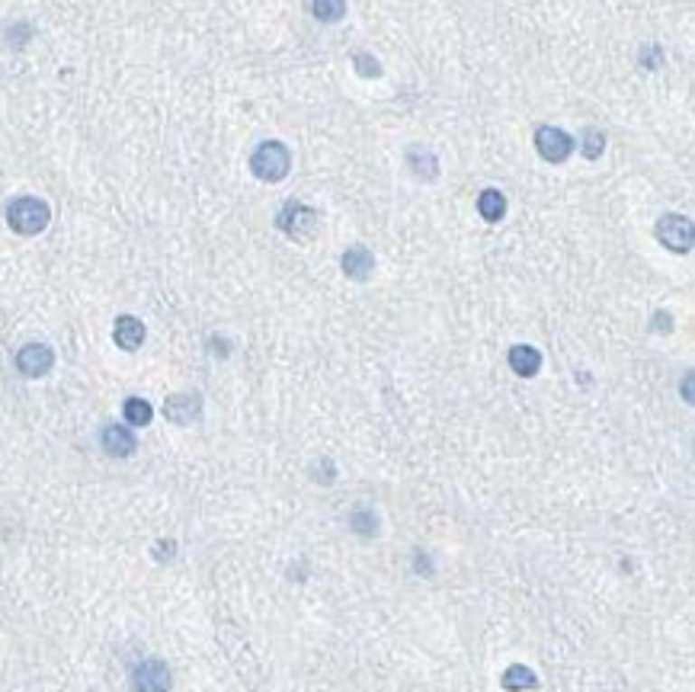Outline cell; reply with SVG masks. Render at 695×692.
<instances>
[{
  "mask_svg": "<svg viewBox=\"0 0 695 692\" xmlns=\"http://www.w3.org/2000/svg\"><path fill=\"white\" fill-rule=\"evenodd\" d=\"M52 221V209L45 199H35V196H20L7 205V225L10 231L23 234V238H35V234H42Z\"/></svg>",
  "mask_w": 695,
  "mask_h": 692,
  "instance_id": "obj_1",
  "label": "cell"
},
{
  "mask_svg": "<svg viewBox=\"0 0 695 692\" xmlns=\"http://www.w3.org/2000/svg\"><path fill=\"white\" fill-rule=\"evenodd\" d=\"M250 170L253 177L263 180V183H279L292 170V154L282 142H263L250 154Z\"/></svg>",
  "mask_w": 695,
  "mask_h": 692,
  "instance_id": "obj_2",
  "label": "cell"
},
{
  "mask_svg": "<svg viewBox=\"0 0 695 692\" xmlns=\"http://www.w3.org/2000/svg\"><path fill=\"white\" fill-rule=\"evenodd\" d=\"M276 225H279V231H286L292 240H311L317 231V225H321V215L305 202H288L279 212V219H276Z\"/></svg>",
  "mask_w": 695,
  "mask_h": 692,
  "instance_id": "obj_3",
  "label": "cell"
},
{
  "mask_svg": "<svg viewBox=\"0 0 695 692\" xmlns=\"http://www.w3.org/2000/svg\"><path fill=\"white\" fill-rule=\"evenodd\" d=\"M653 234L673 254H689L692 250V221L686 215H663L657 221V228H653Z\"/></svg>",
  "mask_w": 695,
  "mask_h": 692,
  "instance_id": "obj_4",
  "label": "cell"
},
{
  "mask_svg": "<svg viewBox=\"0 0 695 692\" xmlns=\"http://www.w3.org/2000/svg\"><path fill=\"white\" fill-rule=\"evenodd\" d=\"M174 677H170V667L164 660H141L132 670V692H170Z\"/></svg>",
  "mask_w": 695,
  "mask_h": 692,
  "instance_id": "obj_5",
  "label": "cell"
},
{
  "mask_svg": "<svg viewBox=\"0 0 695 692\" xmlns=\"http://www.w3.org/2000/svg\"><path fill=\"white\" fill-rule=\"evenodd\" d=\"M55 366V350L49 343H26L16 353V372L26 379H42Z\"/></svg>",
  "mask_w": 695,
  "mask_h": 692,
  "instance_id": "obj_6",
  "label": "cell"
},
{
  "mask_svg": "<svg viewBox=\"0 0 695 692\" xmlns=\"http://www.w3.org/2000/svg\"><path fill=\"white\" fill-rule=\"evenodd\" d=\"M535 148H539V154L545 157V161L561 164V161H568L570 151H574V138H570L564 128L541 126L539 132H535Z\"/></svg>",
  "mask_w": 695,
  "mask_h": 692,
  "instance_id": "obj_7",
  "label": "cell"
},
{
  "mask_svg": "<svg viewBox=\"0 0 695 692\" xmlns=\"http://www.w3.org/2000/svg\"><path fill=\"white\" fill-rule=\"evenodd\" d=\"M199 414H202V397L196 391H180V395H170L164 401V417L176 426L193 424V420H199Z\"/></svg>",
  "mask_w": 695,
  "mask_h": 692,
  "instance_id": "obj_8",
  "label": "cell"
},
{
  "mask_svg": "<svg viewBox=\"0 0 695 692\" xmlns=\"http://www.w3.org/2000/svg\"><path fill=\"white\" fill-rule=\"evenodd\" d=\"M99 445H103V453L109 455V459H128V455H135V449H138V439H135V433L128 430V426L109 424L99 433Z\"/></svg>",
  "mask_w": 695,
  "mask_h": 692,
  "instance_id": "obj_9",
  "label": "cell"
},
{
  "mask_svg": "<svg viewBox=\"0 0 695 692\" xmlns=\"http://www.w3.org/2000/svg\"><path fill=\"white\" fill-rule=\"evenodd\" d=\"M145 337H148V331H145V324H141L135 314H119L113 324V340L119 350H126V353H135V350H141V343H145Z\"/></svg>",
  "mask_w": 695,
  "mask_h": 692,
  "instance_id": "obj_10",
  "label": "cell"
},
{
  "mask_svg": "<svg viewBox=\"0 0 695 692\" xmlns=\"http://www.w3.org/2000/svg\"><path fill=\"white\" fill-rule=\"evenodd\" d=\"M372 269H375V257H372V250H365V248H350L343 254V273L350 276L352 283H365L369 276H372Z\"/></svg>",
  "mask_w": 695,
  "mask_h": 692,
  "instance_id": "obj_11",
  "label": "cell"
},
{
  "mask_svg": "<svg viewBox=\"0 0 695 692\" xmlns=\"http://www.w3.org/2000/svg\"><path fill=\"white\" fill-rule=\"evenodd\" d=\"M510 369H513L516 375H522V379H532L541 369V353L535 346H526V343L513 346V350H510Z\"/></svg>",
  "mask_w": 695,
  "mask_h": 692,
  "instance_id": "obj_12",
  "label": "cell"
},
{
  "mask_svg": "<svg viewBox=\"0 0 695 692\" xmlns=\"http://www.w3.org/2000/svg\"><path fill=\"white\" fill-rule=\"evenodd\" d=\"M500 686H503L506 692H526V689H539V677H535L529 667L522 664H513L510 670L500 677Z\"/></svg>",
  "mask_w": 695,
  "mask_h": 692,
  "instance_id": "obj_13",
  "label": "cell"
},
{
  "mask_svg": "<svg viewBox=\"0 0 695 692\" xmlns=\"http://www.w3.org/2000/svg\"><path fill=\"white\" fill-rule=\"evenodd\" d=\"M478 212H481V219L484 221H500L506 215V196L500 190H484L478 196Z\"/></svg>",
  "mask_w": 695,
  "mask_h": 692,
  "instance_id": "obj_14",
  "label": "cell"
},
{
  "mask_svg": "<svg viewBox=\"0 0 695 692\" xmlns=\"http://www.w3.org/2000/svg\"><path fill=\"white\" fill-rule=\"evenodd\" d=\"M122 414H126V420L132 426H148L151 420H155V407H151L145 397H128V401L122 404Z\"/></svg>",
  "mask_w": 695,
  "mask_h": 692,
  "instance_id": "obj_15",
  "label": "cell"
},
{
  "mask_svg": "<svg viewBox=\"0 0 695 692\" xmlns=\"http://www.w3.org/2000/svg\"><path fill=\"white\" fill-rule=\"evenodd\" d=\"M311 10L321 23H337L346 14V0H315Z\"/></svg>",
  "mask_w": 695,
  "mask_h": 692,
  "instance_id": "obj_16",
  "label": "cell"
},
{
  "mask_svg": "<svg viewBox=\"0 0 695 692\" xmlns=\"http://www.w3.org/2000/svg\"><path fill=\"white\" fill-rule=\"evenodd\" d=\"M580 148H583V157H590V161H596V157L603 154V148H606V135L599 132V128H587V132H583Z\"/></svg>",
  "mask_w": 695,
  "mask_h": 692,
  "instance_id": "obj_17",
  "label": "cell"
},
{
  "mask_svg": "<svg viewBox=\"0 0 695 692\" xmlns=\"http://www.w3.org/2000/svg\"><path fill=\"white\" fill-rule=\"evenodd\" d=\"M350 529L356 532V536H362V538H372L375 529H379V523H375V513H356L350 519Z\"/></svg>",
  "mask_w": 695,
  "mask_h": 692,
  "instance_id": "obj_18",
  "label": "cell"
},
{
  "mask_svg": "<svg viewBox=\"0 0 695 692\" xmlns=\"http://www.w3.org/2000/svg\"><path fill=\"white\" fill-rule=\"evenodd\" d=\"M356 64H359V74H365V78H379V74H381L379 61H375V58H369V55H359Z\"/></svg>",
  "mask_w": 695,
  "mask_h": 692,
  "instance_id": "obj_19",
  "label": "cell"
},
{
  "mask_svg": "<svg viewBox=\"0 0 695 692\" xmlns=\"http://www.w3.org/2000/svg\"><path fill=\"white\" fill-rule=\"evenodd\" d=\"M174 555H176V542H174V538H161V542H157V548H155V558L157 561H170Z\"/></svg>",
  "mask_w": 695,
  "mask_h": 692,
  "instance_id": "obj_20",
  "label": "cell"
},
{
  "mask_svg": "<svg viewBox=\"0 0 695 692\" xmlns=\"http://www.w3.org/2000/svg\"><path fill=\"white\" fill-rule=\"evenodd\" d=\"M651 327H657V331L667 333V331H670V314H657V318L651 321Z\"/></svg>",
  "mask_w": 695,
  "mask_h": 692,
  "instance_id": "obj_21",
  "label": "cell"
}]
</instances>
